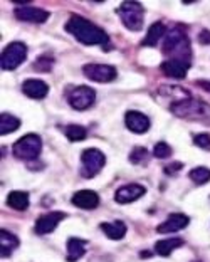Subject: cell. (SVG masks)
Wrapping results in <instances>:
<instances>
[{"instance_id": "obj_1", "label": "cell", "mask_w": 210, "mask_h": 262, "mask_svg": "<svg viewBox=\"0 0 210 262\" xmlns=\"http://www.w3.org/2000/svg\"><path fill=\"white\" fill-rule=\"evenodd\" d=\"M66 31L86 46H108L110 42V37L103 29L81 15H71L66 22Z\"/></svg>"}, {"instance_id": "obj_2", "label": "cell", "mask_w": 210, "mask_h": 262, "mask_svg": "<svg viewBox=\"0 0 210 262\" xmlns=\"http://www.w3.org/2000/svg\"><path fill=\"white\" fill-rule=\"evenodd\" d=\"M163 52L170 59H182V61L192 62V47L188 35L180 29H172L165 35Z\"/></svg>"}, {"instance_id": "obj_3", "label": "cell", "mask_w": 210, "mask_h": 262, "mask_svg": "<svg viewBox=\"0 0 210 262\" xmlns=\"http://www.w3.org/2000/svg\"><path fill=\"white\" fill-rule=\"evenodd\" d=\"M118 15L126 29H130V31H133V32L141 31L143 20H145V10H143L141 4L126 0V2L119 5Z\"/></svg>"}, {"instance_id": "obj_4", "label": "cell", "mask_w": 210, "mask_h": 262, "mask_svg": "<svg viewBox=\"0 0 210 262\" xmlns=\"http://www.w3.org/2000/svg\"><path fill=\"white\" fill-rule=\"evenodd\" d=\"M12 150H14L15 158L19 160H35L42 151V140L39 135L29 133L17 140Z\"/></svg>"}, {"instance_id": "obj_5", "label": "cell", "mask_w": 210, "mask_h": 262, "mask_svg": "<svg viewBox=\"0 0 210 262\" xmlns=\"http://www.w3.org/2000/svg\"><path fill=\"white\" fill-rule=\"evenodd\" d=\"M27 57V46L24 42H10L2 51V57H0V66L4 71H14L26 61Z\"/></svg>"}, {"instance_id": "obj_6", "label": "cell", "mask_w": 210, "mask_h": 262, "mask_svg": "<svg viewBox=\"0 0 210 262\" xmlns=\"http://www.w3.org/2000/svg\"><path fill=\"white\" fill-rule=\"evenodd\" d=\"M106 163L104 155L96 148H88L81 153V175L84 178H93L103 170V166Z\"/></svg>"}, {"instance_id": "obj_7", "label": "cell", "mask_w": 210, "mask_h": 262, "mask_svg": "<svg viewBox=\"0 0 210 262\" xmlns=\"http://www.w3.org/2000/svg\"><path fill=\"white\" fill-rule=\"evenodd\" d=\"M170 111L175 116L180 118H187V116H199V115H205V111H210V106L205 103H202L199 99H178L170 106Z\"/></svg>"}, {"instance_id": "obj_8", "label": "cell", "mask_w": 210, "mask_h": 262, "mask_svg": "<svg viewBox=\"0 0 210 262\" xmlns=\"http://www.w3.org/2000/svg\"><path fill=\"white\" fill-rule=\"evenodd\" d=\"M94 101H96V91L89 86H77L68 96L69 106L77 111H84V110L91 108L94 104Z\"/></svg>"}, {"instance_id": "obj_9", "label": "cell", "mask_w": 210, "mask_h": 262, "mask_svg": "<svg viewBox=\"0 0 210 262\" xmlns=\"http://www.w3.org/2000/svg\"><path fill=\"white\" fill-rule=\"evenodd\" d=\"M82 73L88 79L94 82H111L116 79V68L108 64H86L82 66Z\"/></svg>"}, {"instance_id": "obj_10", "label": "cell", "mask_w": 210, "mask_h": 262, "mask_svg": "<svg viewBox=\"0 0 210 262\" xmlns=\"http://www.w3.org/2000/svg\"><path fill=\"white\" fill-rule=\"evenodd\" d=\"M14 14L17 17V20L32 22V24H42L49 19V12L39 7H32V5H19V7H15Z\"/></svg>"}, {"instance_id": "obj_11", "label": "cell", "mask_w": 210, "mask_h": 262, "mask_svg": "<svg viewBox=\"0 0 210 262\" xmlns=\"http://www.w3.org/2000/svg\"><path fill=\"white\" fill-rule=\"evenodd\" d=\"M145 193H146V188L140 185V183H128V185H123L116 190L115 200L118 204H131V202L141 199Z\"/></svg>"}, {"instance_id": "obj_12", "label": "cell", "mask_w": 210, "mask_h": 262, "mask_svg": "<svg viewBox=\"0 0 210 262\" xmlns=\"http://www.w3.org/2000/svg\"><path fill=\"white\" fill-rule=\"evenodd\" d=\"M124 123L131 133L143 135L150 129V118L140 111H128L124 115Z\"/></svg>"}, {"instance_id": "obj_13", "label": "cell", "mask_w": 210, "mask_h": 262, "mask_svg": "<svg viewBox=\"0 0 210 262\" xmlns=\"http://www.w3.org/2000/svg\"><path fill=\"white\" fill-rule=\"evenodd\" d=\"M190 61H182V59H168L163 61L160 66V69L163 71L166 76L173 77V79H183L187 76V71L190 69Z\"/></svg>"}, {"instance_id": "obj_14", "label": "cell", "mask_w": 210, "mask_h": 262, "mask_svg": "<svg viewBox=\"0 0 210 262\" xmlns=\"http://www.w3.org/2000/svg\"><path fill=\"white\" fill-rule=\"evenodd\" d=\"M62 219H66V213L64 212H49L46 213V215H42L37 219V222H35V232H37L39 235H46V234H51L59 225Z\"/></svg>"}, {"instance_id": "obj_15", "label": "cell", "mask_w": 210, "mask_h": 262, "mask_svg": "<svg viewBox=\"0 0 210 262\" xmlns=\"http://www.w3.org/2000/svg\"><path fill=\"white\" fill-rule=\"evenodd\" d=\"M73 204L82 210H93L99 205V195L94 190H79L73 195Z\"/></svg>"}, {"instance_id": "obj_16", "label": "cell", "mask_w": 210, "mask_h": 262, "mask_svg": "<svg viewBox=\"0 0 210 262\" xmlns=\"http://www.w3.org/2000/svg\"><path fill=\"white\" fill-rule=\"evenodd\" d=\"M188 222H190V219L187 215H183V213H172L163 224L158 225L157 230L160 234H172V232H178L185 229L188 225Z\"/></svg>"}, {"instance_id": "obj_17", "label": "cell", "mask_w": 210, "mask_h": 262, "mask_svg": "<svg viewBox=\"0 0 210 262\" xmlns=\"http://www.w3.org/2000/svg\"><path fill=\"white\" fill-rule=\"evenodd\" d=\"M22 91L26 96L32 99H44L47 96V93H49V86L42 79H27L24 81Z\"/></svg>"}, {"instance_id": "obj_18", "label": "cell", "mask_w": 210, "mask_h": 262, "mask_svg": "<svg viewBox=\"0 0 210 262\" xmlns=\"http://www.w3.org/2000/svg\"><path fill=\"white\" fill-rule=\"evenodd\" d=\"M86 246H88V242L82 239H77V237L68 239V260L69 262L79 260L82 255L86 254Z\"/></svg>"}, {"instance_id": "obj_19", "label": "cell", "mask_w": 210, "mask_h": 262, "mask_svg": "<svg viewBox=\"0 0 210 262\" xmlns=\"http://www.w3.org/2000/svg\"><path fill=\"white\" fill-rule=\"evenodd\" d=\"M101 230L104 232L106 237H110L113 241L123 239L126 234V224L121 220H115V222H104L101 224Z\"/></svg>"}, {"instance_id": "obj_20", "label": "cell", "mask_w": 210, "mask_h": 262, "mask_svg": "<svg viewBox=\"0 0 210 262\" xmlns=\"http://www.w3.org/2000/svg\"><path fill=\"white\" fill-rule=\"evenodd\" d=\"M19 239L9 230H0V249H2V257H9L14 249L19 247Z\"/></svg>"}, {"instance_id": "obj_21", "label": "cell", "mask_w": 210, "mask_h": 262, "mask_svg": "<svg viewBox=\"0 0 210 262\" xmlns=\"http://www.w3.org/2000/svg\"><path fill=\"white\" fill-rule=\"evenodd\" d=\"M183 246V241L178 239V237H172V239H161L158 241L157 244H155V252H157L158 255H163V257H166V255H170L175 249L182 247Z\"/></svg>"}, {"instance_id": "obj_22", "label": "cell", "mask_w": 210, "mask_h": 262, "mask_svg": "<svg viewBox=\"0 0 210 262\" xmlns=\"http://www.w3.org/2000/svg\"><path fill=\"white\" fill-rule=\"evenodd\" d=\"M165 26L161 22H155L152 24V27L148 29V34L146 37L143 39V46H157L160 39H165Z\"/></svg>"}, {"instance_id": "obj_23", "label": "cell", "mask_w": 210, "mask_h": 262, "mask_svg": "<svg viewBox=\"0 0 210 262\" xmlns=\"http://www.w3.org/2000/svg\"><path fill=\"white\" fill-rule=\"evenodd\" d=\"M29 193L27 192H20V190H17V192H10L9 196H7V205L10 208H15V210H26L29 207Z\"/></svg>"}, {"instance_id": "obj_24", "label": "cell", "mask_w": 210, "mask_h": 262, "mask_svg": "<svg viewBox=\"0 0 210 262\" xmlns=\"http://www.w3.org/2000/svg\"><path fill=\"white\" fill-rule=\"evenodd\" d=\"M20 126V120L15 116L9 115V113H2L0 115V135H10L12 131H15Z\"/></svg>"}, {"instance_id": "obj_25", "label": "cell", "mask_w": 210, "mask_h": 262, "mask_svg": "<svg viewBox=\"0 0 210 262\" xmlns=\"http://www.w3.org/2000/svg\"><path fill=\"white\" fill-rule=\"evenodd\" d=\"M188 178L195 185H203V183H208L210 182V170L207 166H197L188 173Z\"/></svg>"}, {"instance_id": "obj_26", "label": "cell", "mask_w": 210, "mask_h": 262, "mask_svg": "<svg viewBox=\"0 0 210 262\" xmlns=\"http://www.w3.org/2000/svg\"><path fill=\"white\" fill-rule=\"evenodd\" d=\"M66 136H68L69 141H82L84 138L88 136V131L84 126L81 124H69L68 128H66Z\"/></svg>"}, {"instance_id": "obj_27", "label": "cell", "mask_w": 210, "mask_h": 262, "mask_svg": "<svg viewBox=\"0 0 210 262\" xmlns=\"http://www.w3.org/2000/svg\"><path fill=\"white\" fill-rule=\"evenodd\" d=\"M148 157H150V153H148L146 148L138 146V148H135V150L130 153V162L135 163V165H141V163L146 162Z\"/></svg>"}, {"instance_id": "obj_28", "label": "cell", "mask_w": 210, "mask_h": 262, "mask_svg": "<svg viewBox=\"0 0 210 262\" xmlns=\"http://www.w3.org/2000/svg\"><path fill=\"white\" fill-rule=\"evenodd\" d=\"M153 155L157 158H168L172 155V148H170V145H166L165 141H160V143H157L155 145V148H153Z\"/></svg>"}, {"instance_id": "obj_29", "label": "cell", "mask_w": 210, "mask_h": 262, "mask_svg": "<svg viewBox=\"0 0 210 262\" xmlns=\"http://www.w3.org/2000/svg\"><path fill=\"white\" fill-rule=\"evenodd\" d=\"M52 66H54V59L52 57L40 56L37 61H35L34 68H35V71H51Z\"/></svg>"}, {"instance_id": "obj_30", "label": "cell", "mask_w": 210, "mask_h": 262, "mask_svg": "<svg viewBox=\"0 0 210 262\" xmlns=\"http://www.w3.org/2000/svg\"><path fill=\"white\" fill-rule=\"evenodd\" d=\"M194 143L199 148H203V150H210V135L208 133H200L194 136Z\"/></svg>"}, {"instance_id": "obj_31", "label": "cell", "mask_w": 210, "mask_h": 262, "mask_svg": "<svg viewBox=\"0 0 210 262\" xmlns=\"http://www.w3.org/2000/svg\"><path fill=\"white\" fill-rule=\"evenodd\" d=\"M199 42L205 44V46L210 44V31H205V29H203V31L199 34Z\"/></svg>"}, {"instance_id": "obj_32", "label": "cell", "mask_w": 210, "mask_h": 262, "mask_svg": "<svg viewBox=\"0 0 210 262\" xmlns=\"http://www.w3.org/2000/svg\"><path fill=\"white\" fill-rule=\"evenodd\" d=\"M180 168H182V163H173L170 166H166L165 168V173H177V171H180Z\"/></svg>"}, {"instance_id": "obj_33", "label": "cell", "mask_w": 210, "mask_h": 262, "mask_svg": "<svg viewBox=\"0 0 210 262\" xmlns=\"http://www.w3.org/2000/svg\"><path fill=\"white\" fill-rule=\"evenodd\" d=\"M197 84H199V86H203V89H207V91H210V82H203V81H197Z\"/></svg>"}, {"instance_id": "obj_34", "label": "cell", "mask_w": 210, "mask_h": 262, "mask_svg": "<svg viewBox=\"0 0 210 262\" xmlns=\"http://www.w3.org/2000/svg\"><path fill=\"white\" fill-rule=\"evenodd\" d=\"M192 262H200V260H192Z\"/></svg>"}]
</instances>
